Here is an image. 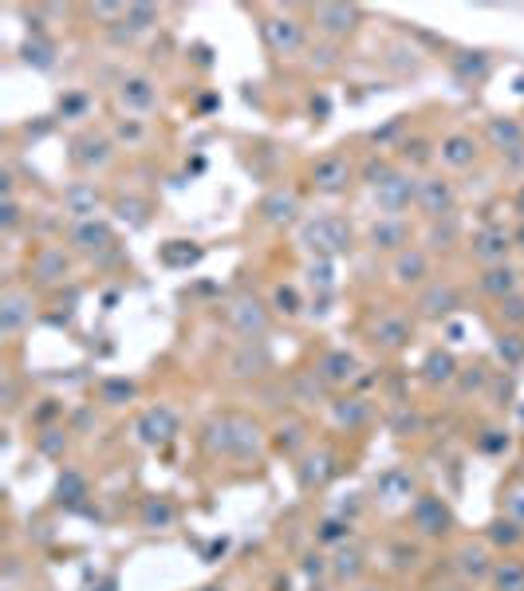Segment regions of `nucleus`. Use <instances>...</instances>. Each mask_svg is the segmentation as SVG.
I'll return each instance as SVG.
<instances>
[{"label":"nucleus","instance_id":"1","mask_svg":"<svg viewBox=\"0 0 524 591\" xmlns=\"http://www.w3.org/2000/svg\"><path fill=\"white\" fill-rule=\"evenodd\" d=\"M201 446H205L209 458H225V461L261 458L264 430L253 418H245V414H217V418L205 422Z\"/></svg>","mask_w":524,"mask_h":591},{"label":"nucleus","instance_id":"2","mask_svg":"<svg viewBox=\"0 0 524 591\" xmlns=\"http://www.w3.org/2000/svg\"><path fill=\"white\" fill-rule=\"evenodd\" d=\"M296 241L308 253V261H339L343 253H351L355 237H351V225L339 213H316V217L300 221Z\"/></svg>","mask_w":524,"mask_h":591},{"label":"nucleus","instance_id":"3","mask_svg":"<svg viewBox=\"0 0 524 591\" xmlns=\"http://www.w3.org/2000/svg\"><path fill=\"white\" fill-rule=\"evenodd\" d=\"M406 517H410V532L418 536V540H446L450 532H454V505L442 497V493H430V489H422L414 501H410V509H406Z\"/></svg>","mask_w":524,"mask_h":591},{"label":"nucleus","instance_id":"4","mask_svg":"<svg viewBox=\"0 0 524 591\" xmlns=\"http://www.w3.org/2000/svg\"><path fill=\"white\" fill-rule=\"evenodd\" d=\"M371 197H375L379 217H406L414 209V197H418V174L394 166L391 174L371 190Z\"/></svg>","mask_w":524,"mask_h":591},{"label":"nucleus","instance_id":"5","mask_svg":"<svg viewBox=\"0 0 524 591\" xmlns=\"http://www.w3.org/2000/svg\"><path fill=\"white\" fill-rule=\"evenodd\" d=\"M469 257L481 264V268H493V264H509L513 261V253H517V237H513V229L509 225H501V221H489V225H481L473 237H469Z\"/></svg>","mask_w":524,"mask_h":591},{"label":"nucleus","instance_id":"6","mask_svg":"<svg viewBox=\"0 0 524 591\" xmlns=\"http://www.w3.org/2000/svg\"><path fill=\"white\" fill-rule=\"evenodd\" d=\"M178 434H182V418H178V410L166 406V402L146 406V410L138 414V422H134V438H138L142 446H150V450L170 446Z\"/></svg>","mask_w":524,"mask_h":591},{"label":"nucleus","instance_id":"7","mask_svg":"<svg viewBox=\"0 0 524 591\" xmlns=\"http://www.w3.org/2000/svg\"><path fill=\"white\" fill-rule=\"evenodd\" d=\"M261 40L272 56H296L304 48V20L292 12H268L261 16Z\"/></svg>","mask_w":524,"mask_h":591},{"label":"nucleus","instance_id":"8","mask_svg":"<svg viewBox=\"0 0 524 591\" xmlns=\"http://www.w3.org/2000/svg\"><path fill=\"white\" fill-rule=\"evenodd\" d=\"M391 284L402 292H422L430 280H434V253L422 249V245H410L406 253L391 257Z\"/></svg>","mask_w":524,"mask_h":591},{"label":"nucleus","instance_id":"9","mask_svg":"<svg viewBox=\"0 0 524 591\" xmlns=\"http://www.w3.org/2000/svg\"><path fill=\"white\" fill-rule=\"evenodd\" d=\"M414 209H418L426 221H438V217L458 213V186H454L446 174H422V178H418Z\"/></svg>","mask_w":524,"mask_h":591},{"label":"nucleus","instance_id":"10","mask_svg":"<svg viewBox=\"0 0 524 591\" xmlns=\"http://www.w3.org/2000/svg\"><path fill=\"white\" fill-rule=\"evenodd\" d=\"M225 320H229V328L237 331L245 343H249V339H264L268 328H272V312H268V304L257 300V296H249V292H241V296L229 300Z\"/></svg>","mask_w":524,"mask_h":591},{"label":"nucleus","instance_id":"11","mask_svg":"<svg viewBox=\"0 0 524 591\" xmlns=\"http://www.w3.org/2000/svg\"><path fill=\"white\" fill-rule=\"evenodd\" d=\"M308 182H312L316 194H328V197L343 194V190L355 182V162H351L343 150H328V154H320V158L312 162Z\"/></svg>","mask_w":524,"mask_h":591},{"label":"nucleus","instance_id":"12","mask_svg":"<svg viewBox=\"0 0 524 591\" xmlns=\"http://www.w3.org/2000/svg\"><path fill=\"white\" fill-rule=\"evenodd\" d=\"M67 249H75L79 257H103L115 249V225L107 217H87V221H71L67 229Z\"/></svg>","mask_w":524,"mask_h":591},{"label":"nucleus","instance_id":"13","mask_svg":"<svg viewBox=\"0 0 524 591\" xmlns=\"http://www.w3.org/2000/svg\"><path fill=\"white\" fill-rule=\"evenodd\" d=\"M32 320H36V300H32V292H24V288H4V296H0V339H4V343H16L24 331L32 328Z\"/></svg>","mask_w":524,"mask_h":591},{"label":"nucleus","instance_id":"14","mask_svg":"<svg viewBox=\"0 0 524 591\" xmlns=\"http://www.w3.org/2000/svg\"><path fill=\"white\" fill-rule=\"evenodd\" d=\"M115 99H119V107H123L131 119H142V115H150V111L158 107V83H154L146 71H131V75L119 79Z\"/></svg>","mask_w":524,"mask_h":591},{"label":"nucleus","instance_id":"15","mask_svg":"<svg viewBox=\"0 0 524 591\" xmlns=\"http://www.w3.org/2000/svg\"><path fill=\"white\" fill-rule=\"evenodd\" d=\"M335 473H339V458L331 454L328 446H308V450L296 458V481H300L304 493H320Z\"/></svg>","mask_w":524,"mask_h":591},{"label":"nucleus","instance_id":"16","mask_svg":"<svg viewBox=\"0 0 524 591\" xmlns=\"http://www.w3.org/2000/svg\"><path fill=\"white\" fill-rule=\"evenodd\" d=\"M308 20L316 24L320 36H328V40H347V36L359 32L363 12H359L355 4H316V8L308 12Z\"/></svg>","mask_w":524,"mask_h":591},{"label":"nucleus","instance_id":"17","mask_svg":"<svg viewBox=\"0 0 524 591\" xmlns=\"http://www.w3.org/2000/svg\"><path fill=\"white\" fill-rule=\"evenodd\" d=\"M485 138H489V146L501 158H509L513 166H524V119H517V115H493L485 123Z\"/></svg>","mask_w":524,"mask_h":591},{"label":"nucleus","instance_id":"18","mask_svg":"<svg viewBox=\"0 0 524 591\" xmlns=\"http://www.w3.org/2000/svg\"><path fill=\"white\" fill-rule=\"evenodd\" d=\"M367 245L371 253H383V257H398L414 245V233L406 225V217H375L371 229H367Z\"/></svg>","mask_w":524,"mask_h":591},{"label":"nucleus","instance_id":"19","mask_svg":"<svg viewBox=\"0 0 524 591\" xmlns=\"http://www.w3.org/2000/svg\"><path fill=\"white\" fill-rule=\"evenodd\" d=\"M359 355H351L347 347H328L320 359H316V375L328 383L331 391H343V387H355L359 383Z\"/></svg>","mask_w":524,"mask_h":591},{"label":"nucleus","instance_id":"20","mask_svg":"<svg viewBox=\"0 0 524 591\" xmlns=\"http://www.w3.org/2000/svg\"><path fill=\"white\" fill-rule=\"evenodd\" d=\"M111 158H115V138H111V134L83 131L71 138V162H75L79 170L95 174V170H103Z\"/></svg>","mask_w":524,"mask_h":591},{"label":"nucleus","instance_id":"21","mask_svg":"<svg viewBox=\"0 0 524 591\" xmlns=\"http://www.w3.org/2000/svg\"><path fill=\"white\" fill-rule=\"evenodd\" d=\"M493 564H497V556L481 540H465V544H458V552H454V568H458V576L465 584H489Z\"/></svg>","mask_w":524,"mask_h":591},{"label":"nucleus","instance_id":"22","mask_svg":"<svg viewBox=\"0 0 524 591\" xmlns=\"http://www.w3.org/2000/svg\"><path fill=\"white\" fill-rule=\"evenodd\" d=\"M422 489H418V481H414V473H410V465H391V469H383L379 477H375V497L383 501V505H406L410 509V501L418 497Z\"/></svg>","mask_w":524,"mask_h":591},{"label":"nucleus","instance_id":"23","mask_svg":"<svg viewBox=\"0 0 524 591\" xmlns=\"http://www.w3.org/2000/svg\"><path fill=\"white\" fill-rule=\"evenodd\" d=\"M418 316L422 320H450L461 308V292L450 280H430L422 292H418Z\"/></svg>","mask_w":524,"mask_h":591},{"label":"nucleus","instance_id":"24","mask_svg":"<svg viewBox=\"0 0 524 591\" xmlns=\"http://www.w3.org/2000/svg\"><path fill=\"white\" fill-rule=\"evenodd\" d=\"M524 288V272L517 264H493V268H481L477 272V292L481 296H489L493 304H501V300H509V296H517Z\"/></svg>","mask_w":524,"mask_h":591},{"label":"nucleus","instance_id":"25","mask_svg":"<svg viewBox=\"0 0 524 591\" xmlns=\"http://www.w3.org/2000/svg\"><path fill=\"white\" fill-rule=\"evenodd\" d=\"M450 71H454V79L465 91H473V87H481L493 75V52H485V48H454Z\"/></svg>","mask_w":524,"mask_h":591},{"label":"nucleus","instance_id":"26","mask_svg":"<svg viewBox=\"0 0 524 591\" xmlns=\"http://www.w3.org/2000/svg\"><path fill=\"white\" fill-rule=\"evenodd\" d=\"M367 335H371V347H379V351H402L414 339V324L402 312H379V320L371 324Z\"/></svg>","mask_w":524,"mask_h":591},{"label":"nucleus","instance_id":"27","mask_svg":"<svg viewBox=\"0 0 524 591\" xmlns=\"http://www.w3.org/2000/svg\"><path fill=\"white\" fill-rule=\"evenodd\" d=\"M477 158H481V142L469 131L442 134V142H438V162H442L446 170H469V166H477Z\"/></svg>","mask_w":524,"mask_h":591},{"label":"nucleus","instance_id":"28","mask_svg":"<svg viewBox=\"0 0 524 591\" xmlns=\"http://www.w3.org/2000/svg\"><path fill=\"white\" fill-rule=\"evenodd\" d=\"M300 194L292 190V186H276V190H268L261 197V221L264 225H276V229H284V225H296L300 221Z\"/></svg>","mask_w":524,"mask_h":591},{"label":"nucleus","instance_id":"29","mask_svg":"<svg viewBox=\"0 0 524 591\" xmlns=\"http://www.w3.org/2000/svg\"><path fill=\"white\" fill-rule=\"evenodd\" d=\"M67 272H71V257H67L60 245H40V249L32 253L28 276H32L36 284H60V280H67Z\"/></svg>","mask_w":524,"mask_h":591},{"label":"nucleus","instance_id":"30","mask_svg":"<svg viewBox=\"0 0 524 591\" xmlns=\"http://www.w3.org/2000/svg\"><path fill=\"white\" fill-rule=\"evenodd\" d=\"M99 205H103V190L95 182H71L64 190V213L71 221L99 217Z\"/></svg>","mask_w":524,"mask_h":591},{"label":"nucleus","instance_id":"31","mask_svg":"<svg viewBox=\"0 0 524 591\" xmlns=\"http://www.w3.org/2000/svg\"><path fill=\"white\" fill-rule=\"evenodd\" d=\"M371 414H375L371 398H355V394H343V398H335V402H331V422H335L339 430H347V434L363 430V426L371 422Z\"/></svg>","mask_w":524,"mask_h":591},{"label":"nucleus","instance_id":"32","mask_svg":"<svg viewBox=\"0 0 524 591\" xmlns=\"http://www.w3.org/2000/svg\"><path fill=\"white\" fill-rule=\"evenodd\" d=\"M458 371L461 363L454 359V351H446V347H434L426 359H422V383L426 387H454L458 383Z\"/></svg>","mask_w":524,"mask_h":591},{"label":"nucleus","instance_id":"33","mask_svg":"<svg viewBox=\"0 0 524 591\" xmlns=\"http://www.w3.org/2000/svg\"><path fill=\"white\" fill-rule=\"evenodd\" d=\"M363 576H367V552L355 548V544L335 548V556H331V580H335V584H355V588H359Z\"/></svg>","mask_w":524,"mask_h":591},{"label":"nucleus","instance_id":"34","mask_svg":"<svg viewBox=\"0 0 524 591\" xmlns=\"http://www.w3.org/2000/svg\"><path fill=\"white\" fill-rule=\"evenodd\" d=\"M138 521H142V528H150V532H166V528H174L178 525V505H174V497H166V493H150V497H142Z\"/></svg>","mask_w":524,"mask_h":591},{"label":"nucleus","instance_id":"35","mask_svg":"<svg viewBox=\"0 0 524 591\" xmlns=\"http://www.w3.org/2000/svg\"><path fill=\"white\" fill-rule=\"evenodd\" d=\"M485 544L497 548V552H505V556H513L524 544V525L513 521L509 513H501L497 521H489V528H485Z\"/></svg>","mask_w":524,"mask_h":591},{"label":"nucleus","instance_id":"36","mask_svg":"<svg viewBox=\"0 0 524 591\" xmlns=\"http://www.w3.org/2000/svg\"><path fill=\"white\" fill-rule=\"evenodd\" d=\"M87 497H91V481H87V473H79V469H64L60 473V481H56V505H64V509H83L87 505Z\"/></svg>","mask_w":524,"mask_h":591},{"label":"nucleus","instance_id":"37","mask_svg":"<svg viewBox=\"0 0 524 591\" xmlns=\"http://www.w3.org/2000/svg\"><path fill=\"white\" fill-rule=\"evenodd\" d=\"M438 158V146L430 142V138H422V134H414V138H402L398 142V166L402 170H418V166H430Z\"/></svg>","mask_w":524,"mask_h":591},{"label":"nucleus","instance_id":"38","mask_svg":"<svg viewBox=\"0 0 524 591\" xmlns=\"http://www.w3.org/2000/svg\"><path fill=\"white\" fill-rule=\"evenodd\" d=\"M489 591H524V560L513 556H497L493 576H489Z\"/></svg>","mask_w":524,"mask_h":591},{"label":"nucleus","instance_id":"39","mask_svg":"<svg viewBox=\"0 0 524 591\" xmlns=\"http://www.w3.org/2000/svg\"><path fill=\"white\" fill-rule=\"evenodd\" d=\"M272 446L284 454V458H300L312 442H308V426L304 422H280L276 434H272Z\"/></svg>","mask_w":524,"mask_h":591},{"label":"nucleus","instance_id":"40","mask_svg":"<svg viewBox=\"0 0 524 591\" xmlns=\"http://www.w3.org/2000/svg\"><path fill=\"white\" fill-rule=\"evenodd\" d=\"M426 225H430V229H426V249H430V253H442V249H450V245H458L461 241L458 213L438 217V221H426Z\"/></svg>","mask_w":524,"mask_h":591},{"label":"nucleus","instance_id":"41","mask_svg":"<svg viewBox=\"0 0 524 591\" xmlns=\"http://www.w3.org/2000/svg\"><path fill=\"white\" fill-rule=\"evenodd\" d=\"M351 532H355V525L347 521V517H339V513H331V517H324V521H316V544L320 548H343V544H351Z\"/></svg>","mask_w":524,"mask_h":591},{"label":"nucleus","instance_id":"42","mask_svg":"<svg viewBox=\"0 0 524 591\" xmlns=\"http://www.w3.org/2000/svg\"><path fill=\"white\" fill-rule=\"evenodd\" d=\"M138 398V383L134 379H123V375H111L99 383V402L103 406H127Z\"/></svg>","mask_w":524,"mask_h":591},{"label":"nucleus","instance_id":"43","mask_svg":"<svg viewBox=\"0 0 524 591\" xmlns=\"http://www.w3.org/2000/svg\"><path fill=\"white\" fill-rule=\"evenodd\" d=\"M304 280H308V288H316V296H331L339 288L335 261H308L304 264Z\"/></svg>","mask_w":524,"mask_h":591},{"label":"nucleus","instance_id":"44","mask_svg":"<svg viewBox=\"0 0 524 591\" xmlns=\"http://www.w3.org/2000/svg\"><path fill=\"white\" fill-rule=\"evenodd\" d=\"M158 4H127V12H123V28H127V36H134V32H150L154 24H158Z\"/></svg>","mask_w":524,"mask_h":591},{"label":"nucleus","instance_id":"45","mask_svg":"<svg viewBox=\"0 0 524 591\" xmlns=\"http://www.w3.org/2000/svg\"><path fill=\"white\" fill-rule=\"evenodd\" d=\"M497 355H501L509 367H521V363H524V335H521V331H509V335H501V339H497Z\"/></svg>","mask_w":524,"mask_h":591},{"label":"nucleus","instance_id":"46","mask_svg":"<svg viewBox=\"0 0 524 591\" xmlns=\"http://www.w3.org/2000/svg\"><path fill=\"white\" fill-rule=\"evenodd\" d=\"M272 308L280 312V316H300V292L296 288H288V284H276L272 288Z\"/></svg>","mask_w":524,"mask_h":591},{"label":"nucleus","instance_id":"47","mask_svg":"<svg viewBox=\"0 0 524 591\" xmlns=\"http://www.w3.org/2000/svg\"><path fill=\"white\" fill-rule=\"evenodd\" d=\"M115 213H119V221H127L131 229H142V225H146V201H138V197H119V201H115Z\"/></svg>","mask_w":524,"mask_h":591},{"label":"nucleus","instance_id":"48","mask_svg":"<svg viewBox=\"0 0 524 591\" xmlns=\"http://www.w3.org/2000/svg\"><path fill=\"white\" fill-rule=\"evenodd\" d=\"M454 387H458L461 394L485 391V387H489V371H485V363H477V367H461Z\"/></svg>","mask_w":524,"mask_h":591},{"label":"nucleus","instance_id":"49","mask_svg":"<svg viewBox=\"0 0 524 591\" xmlns=\"http://www.w3.org/2000/svg\"><path fill=\"white\" fill-rule=\"evenodd\" d=\"M497 316H501L513 331H521L524 328V292L509 296V300H501V304H497Z\"/></svg>","mask_w":524,"mask_h":591},{"label":"nucleus","instance_id":"50","mask_svg":"<svg viewBox=\"0 0 524 591\" xmlns=\"http://www.w3.org/2000/svg\"><path fill=\"white\" fill-rule=\"evenodd\" d=\"M418 564V548L410 544V540H398V544H391V568L394 572H410Z\"/></svg>","mask_w":524,"mask_h":591},{"label":"nucleus","instance_id":"51","mask_svg":"<svg viewBox=\"0 0 524 591\" xmlns=\"http://www.w3.org/2000/svg\"><path fill=\"white\" fill-rule=\"evenodd\" d=\"M197 257H201V249H190V241H170L166 249H162V261L166 264H194Z\"/></svg>","mask_w":524,"mask_h":591},{"label":"nucleus","instance_id":"52","mask_svg":"<svg viewBox=\"0 0 524 591\" xmlns=\"http://www.w3.org/2000/svg\"><path fill=\"white\" fill-rule=\"evenodd\" d=\"M20 221H24L20 201H16V197H4V201H0V229H4V233H16Z\"/></svg>","mask_w":524,"mask_h":591},{"label":"nucleus","instance_id":"53","mask_svg":"<svg viewBox=\"0 0 524 591\" xmlns=\"http://www.w3.org/2000/svg\"><path fill=\"white\" fill-rule=\"evenodd\" d=\"M391 170H394V162H387V158H371V162L363 166V182L375 190V186H379V182H383Z\"/></svg>","mask_w":524,"mask_h":591},{"label":"nucleus","instance_id":"54","mask_svg":"<svg viewBox=\"0 0 524 591\" xmlns=\"http://www.w3.org/2000/svg\"><path fill=\"white\" fill-rule=\"evenodd\" d=\"M115 138H119V142H142V138H146L142 119H119V123H115Z\"/></svg>","mask_w":524,"mask_h":591},{"label":"nucleus","instance_id":"55","mask_svg":"<svg viewBox=\"0 0 524 591\" xmlns=\"http://www.w3.org/2000/svg\"><path fill=\"white\" fill-rule=\"evenodd\" d=\"M505 513L524 525V485H513V489L505 493Z\"/></svg>","mask_w":524,"mask_h":591},{"label":"nucleus","instance_id":"56","mask_svg":"<svg viewBox=\"0 0 524 591\" xmlns=\"http://www.w3.org/2000/svg\"><path fill=\"white\" fill-rule=\"evenodd\" d=\"M485 434H489V438L477 442L485 454H501V450H509V434H505V430H485Z\"/></svg>","mask_w":524,"mask_h":591},{"label":"nucleus","instance_id":"57","mask_svg":"<svg viewBox=\"0 0 524 591\" xmlns=\"http://www.w3.org/2000/svg\"><path fill=\"white\" fill-rule=\"evenodd\" d=\"M64 434L67 430H44V434H40V450H44V454H60V442L67 446Z\"/></svg>","mask_w":524,"mask_h":591},{"label":"nucleus","instance_id":"58","mask_svg":"<svg viewBox=\"0 0 524 591\" xmlns=\"http://www.w3.org/2000/svg\"><path fill=\"white\" fill-rule=\"evenodd\" d=\"M24 52H28V64H36V67H52V48H48V44H28Z\"/></svg>","mask_w":524,"mask_h":591},{"label":"nucleus","instance_id":"59","mask_svg":"<svg viewBox=\"0 0 524 591\" xmlns=\"http://www.w3.org/2000/svg\"><path fill=\"white\" fill-rule=\"evenodd\" d=\"M422 426V414L418 410H402V418L394 422V434H410V430H418Z\"/></svg>","mask_w":524,"mask_h":591},{"label":"nucleus","instance_id":"60","mask_svg":"<svg viewBox=\"0 0 524 591\" xmlns=\"http://www.w3.org/2000/svg\"><path fill=\"white\" fill-rule=\"evenodd\" d=\"M0 398H4V410H8V414L20 406V402H16V398H20V391H16V375H12V371L4 375V394H0Z\"/></svg>","mask_w":524,"mask_h":591},{"label":"nucleus","instance_id":"61","mask_svg":"<svg viewBox=\"0 0 524 591\" xmlns=\"http://www.w3.org/2000/svg\"><path fill=\"white\" fill-rule=\"evenodd\" d=\"M513 237H517V253H524V221L513 229Z\"/></svg>","mask_w":524,"mask_h":591},{"label":"nucleus","instance_id":"62","mask_svg":"<svg viewBox=\"0 0 524 591\" xmlns=\"http://www.w3.org/2000/svg\"><path fill=\"white\" fill-rule=\"evenodd\" d=\"M517 213H521V221H524V186H521V194H517Z\"/></svg>","mask_w":524,"mask_h":591},{"label":"nucleus","instance_id":"63","mask_svg":"<svg viewBox=\"0 0 524 591\" xmlns=\"http://www.w3.org/2000/svg\"><path fill=\"white\" fill-rule=\"evenodd\" d=\"M355 591H387V588H379V584H359Z\"/></svg>","mask_w":524,"mask_h":591},{"label":"nucleus","instance_id":"64","mask_svg":"<svg viewBox=\"0 0 524 591\" xmlns=\"http://www.w3.org/2000/svg\"><path fill=\"white\" fill-rule=\"evenodd\" d=\"M201 591H225L221 584H209V588H201Z\"/></svg>","mask_w":524,"mask_h":591}]
</instances>
